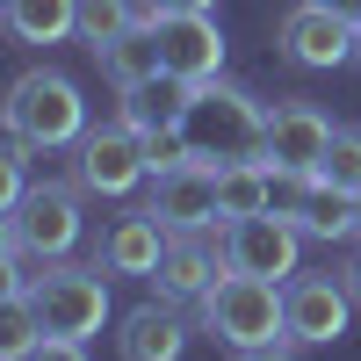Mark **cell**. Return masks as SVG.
I'll use <instances>...</instances> for the list:
<instances>
[{
	"instance_id": "6da1fadb",
	"label": "cell",
	"mask_w": 361,
	"mask_h": 361,
	"mask_svg": "<svg viewBox=\"0 0 361 361\" xmlns=\"http://www.w3.org/2000/svg\"><path fill=\"white\" fill-rule=\"evenodd\" d=\"M180 137H188V159H195V166H238V159H260L267 116H260V102H253V94L202 80L195 94H188Z\"/></svg>"
},
{
	"instance_id": "7a4b0ae2",
	"label": "cell",
	"mask_w": 361,
	"mask_h": 361,
	"mask_svg": "<svg viewBox=\"0 0 361 361\" xmlns=\"http://www.w3.org/2000/svg\"><path fill=\"white\" fill-rule=\"evenodd\" d=\"M0 123H8L15 145H29V152H51V145H80L87 137V102L80 87L66 73H22L8 87V102H0Z\"/></svg>"
},
{
	"instance_id": "3957f363",
	"label": "cell",
	"mask_w": 361,
	"mask_h": 361,
	"mask_svg": "<svg viewBox=\"0 0 361 361\" xmlns=\"http://www.w3.org/2000/svg\"><path fill=\"white\" fill-rule=\"evenodd\" d=\"M202 325H209V340H224L231 354L267 347V340H289L282 282H260V275H217V289L202 296Z\"/></svg>"
},
{
	"instance_id": "277c9868",
	"label": "cell",
	"mask_w": 361,
	"mask_h": 361,
	"mask_svg": "<svg viewBox=\"0 0 361 361\" xmlns=\"http://www.w3.org/2000/svg\"><path fill=\"white\" fill-rule=\"evenodd\" d=\"M29 304H37V325L44 340H94L109 325V282L87 275V267H66V260H44V275L29 282Z\"/></svg>"
},
{
	"instance_id": "5b68a950",
	"label": "cell",
	"mask_w": 361,
	"mask_h": 361,
	"mask_svg": "<svg viewBox=\"0 0 361 361\" xmlns=\"http://www.w3.org/2000/svg\"><path fill=\"white\" fill-rule=\"evenodd\" d=\"M296 246H304V231H296L282 209H253V217H231V224H224V260H231V275L289 282V275H296Z\"/></svg>"
},
{
	"instance_id": "8992f818",
	"label": "cell",
	"mask_w": 361,
	"mask_h": 361,
	"mask_svg": "<svg viewBox=\"0 0 361 361\" xmlns=\"http://www.w3.org/2000/svg\"><path fill=\"white\" fill-rule=\"evenodd\" d=\"M15 238L29 260H66L80 238V188L66 180H29V195L15 202Z\"/></svg>"
},
{
	"instance_id": "52a82bcc",
	"label": "cell",
	"mask_w": 361,
	"mask_h": 361,
	"mask_svg": "<svg viewBox=\"0 0 361 361\" xmlns=\"http://www.w3.org/2000/svg\"><path fill=\"white\" fill-rule=\"evenodd\" d=\"M282 311H289V340L296 347H333L347 333L354 289H347V275H289L282 282Z\"/></svg>"
},
{
	"instance_id": "ba28073f",
	"label": "cell",
	"mask_w": 361,
	"mask_h": 361,
	"mask_svg": "<svg viewBox=\"0 0 361 361\" xmlns=\"http://www.w3.org/2000/svg\"><path fill=\"white\" fill-rule=\"evenodd\" d=\"M145 173H152V166H145V130H130L123 116L80 137V188H94V195H130Z\"/></svg>"
},
{
	"instance_id": "9c48e42d",
	"label": "cell",
	"mask_w": 361,
	"mask_h": 361,
	"mask_svg": "<svg viewBox=\"0 0 361 361\" xmlns=\"http://www.w3.org/2000/svg\"><path fill=\"white\" fill-rule=\"evenodd\" d=\"M217 275H231L224 260V224H195V231H166V253H159V289L166 296H202L217 289Z\"/></svg>"
},
{
	"instance_id": "30bf717a",
	"label": "cell",
	"mask_w": 361,
	"mask_h": 361,
	"mask_svg": "<svg viewBox=\"0 0 361 361\" xmlns=\"http://www.w3.org/2000/svg\"><path fill=\"white\" fill-rule=\"evenodd\" d=\"M325 145H333V123L311 109V102H282L267 116V137H260V166L267 173H318Z\"/></svg>"
},
{
	"instance_id": "8fae6325",
	"label": "cell",
	"mask_w": 361,
	"mask_h": 361,
	"mask_svg": "<svg viewBox=\"0 0 361 361\" xmlns=\"http://www.w3.org/2000/svg\"><path fill=\"white\" fill-rule=\"evenodd\" d=\"M282 51L304 73H333L340 58H354V22L340 8H325V0H304V8L282 15Z\"/></svg>"
},
{
	"instance_id": "7c38bea8",
	"label": "cell",
	"mask_w": 361,
	"mask_h": 361,
	"mask_svg": "<svg viewBox=\"0 0 361 361\" xmlns=\"http://www.w3.org/2000/svg\"><path fill=\"white\" fill-rule=\"evenodd\" d=\"M152 217L166 231H195V224H224L217 217V166H173V173H152Z\"/></svg>"
},
{
	"instance_id": "4fadbf2b",
	"label": "cell",
	"mask_w": 361,
	"mask_h": 361,
	"mask_svg": "<svg viewBox=\"0 0 361 361\" xmlns=\"http://www.w3.org/2000/svg\"><path fill=\"white\" fill-rule=\"evenodd\" d=\"M159 29V73H173V80H217V66H224V37H217V22L209 15H159L152 22Z\"/></svg>"
},
{
	"instance_id": "5bb4252c",
	"label": "cell",
	"mask_w": 361,
	"mask_h": 361,
	"mask_svg": "<svg viewBox=\"0 0 361 361\" xmlns=\"http://www.w3.org/2000/svg\"><path fill=\"white\" fill-rule=\"evenodd\" d=\"M159 253H166V224L152 209H130L102 231V267L109 275H159Z\"/></svg>"
},
{
	"instance_id": "9a60e30c",
	"label": "cell",
	"mask_w": 361,
	"mask_h": 361,
	"mask_svg": "<svg viewBox=\"0 0 361 361\" xmlns=\"http://www.w3.org/2000/svg\"><path fill=\"white\" fill-rule=\"evenodd\" d=\"M289 224L304 231V238H354L361 231V195H347V188H333V180H304V195H296V209H289Z\"/></svg>"
},
{
	"instance_id": "2e32d148",
	"label": "cell",
	"mask_w": 361,
	"mask_h": 361,
	"mask_svg": "<svg viewBox=\"0 0 361 361\" xmlns=\"http://www.w3.org/2000/svg\"><path fill=\"white\" fill-rule=\"evenodd\" d=\"M180 347H188V325L166 304H137L123 318V333H116V354L123 361H180Z\"/></svg>"
},
{
	"instance_id": "e0dca14e",
	"label": "cell",
	"mask_w": 361,
	"mask_h": 361,
	"mask_svg": "<svg viewBox=\"0 0 361 361\" xmlns=\"http://www.w3.org/2000/svg\"><path fill=\"white\" fill-rule=\"evenodd\" d=\"M188 94H195V80L152 73V80L123 87V123H130V130H180V116H188Z\"/></svg>"
},
{
	"instance_id": "ac0fdd59",
	"label": "cell",
	"mask_w": 361,
	"mask_h": 361,
	"mask_svg": "<svg viewBox=\"0 0 361 361\" xmlns=\"http://www.w3.org/2000/svg\"><path fill=\"white\" fill-rule=\"evenodd\" d=\"M0 22L15 29V44H58L80 29V0H8Z\"/></svg>"
},
{
	"instance_id": "d6986e66",
	"label": "cell",
	"mask_w": 361,
	"mask_h": 361,
	"mask_svg": "<svg viewBox=\"0 0 361 361\" xmlns=\"http://www.w3.org/2000/svg\"><path fill=\"white\" fill-rule=\"evenodd\" d=\"M253 209H275V173L260 159H238V166H217V217H253Z\"/></svg>"
},
{
	"instance_id": "ffe728a7",
	"label": "cell",
	"mask_w": 361,
	"mask_h": 361,
	"mask_svg": "<svg viewBox=\"0 0 361 361\" xmlns=\"http://www.w3.org/2000/svg\"><path fill=\"white\" fill-rule=\"evenodd\" d=\"M94 58H102V73H109L116 87H137V80L159 73V29H152V22H130L123 37H116L109 51H94Z\"/></svg>"
},
{
	"instance_id": "44dd1931",
	"label": "cell",
	"mask_w": 361,
	"mask_h": 361,
	"mask_svg": "<svg viewBox=\"0 0 361 361\" xmlns=\"http://www.w3.org/2000/svg\"><path fill=\"white\" fill-rule=\"evenodd\" d=\"M37 340H44V325H37L29 289H22V296H0V361H22Z\"/></svg>"
},
{
	"instance_id": "7402d4cb",
	"label": "cell",
	"mask_w": 361,
	"mask_h": 361,
	"mask_svg": "<svg viewBox=\"0 0 361 361\" xmlns=\"http://www.w3.org/2000/svg\"><path fill=\"white\" fill-rule=\"evenodd\" d=\"M130 22H137V0H80V37L94 51H109Z\"/></svg>"
},
{
	"instance_id": "603a6c76",
	"label": "cell",
	"mask_w": 361,
	"mask_h": 361,
	"mask_svg": "<svg viewBox=\"0 0 361 361\" xmlns=\"http://www.w3.org/2000/svg\"><path fill=\"white\" fill-rule=\"evenodd\" d=\"M318 180L361 195V130H333V145H325V159H318Z\"/></svg>"
},
{
	"instance_id": "cb8c5ba5",
	"label": "cell",
	"mask_w": 361,
	"mask_h": 361,
	"mask_svg": "<svg viewBox=\"0 0 361 361\" xmlns=\"http://www.w3.org/2000/svg\"><path fill=\"white\" fill-rule=\"evenodd\" d=\"M29 145H0V209H15L22 195H29Z\"/></svg>"
},
{
	"instance_id": "d4e9b609",
	"label": "cell",
	"mask_w": 361,
	"mask_h": 361,
	"mask_svg": "<svg viewBox=\"0 0 361 361\" xmlns=\"http://www.w3.org/2000/svg\"><path fill=\"white\" fill-rule=\"evenodd\" d=\"M145 166H152V173L188 166V137H180V130H145Z\"/></svg>"
},
{
	"instance_id": "484cf974",
	"label": "cell",
	"mask_w": 361,
	"mask_h": 361,
	"mask_svg": "<svg viewBox=\"0 0 361 361\" xmlns=\"http://www.w3.org/2000/svg\"><path fill=\"white\" fill-rule=\"evenodd\" d=\"M22 361H87V347H80V340H37Z\"/></svg>"
},
{
	"instance_id": "4316f807",
	"label": "cell",
	"mask_w": 361,
	"mask_h": 361,
	"mask_svg": "<svg viewBox=\"0 0 361 361\" xmlns=\"http://www.w3.org/2000/svg\"><path fill=\"white\" fill-rule=\"evenodd\" d=\"M238 361H296V340H267V347H246Z\"/></svg>"
},
{
	"instance_id": "83f0119b",
	"label": "cell",
	"mask_w": 361,
	"mask_h": 361,
	"mask_svg": "<svg viewBox=\"0 0 361 361\" xmlns=\"http://www.w3.org/2000/svg\"><path fill=\"white\" fill-rule=\"evenodd\" d=\"M29 282H37V275H22V267H15V253H8V260H0V296H22Z\"/></svg>"
},
{
	"instance_id": "f1b7e54d",
	"label": "cell",
	"mask_w": 361,
	"mask_h": 361,
	"mask_svg": "<svg viewBox=\"0 0 361 361\" xmlns=\"http://www.w3.org/2000/svg\"><path fill=\"white\" fill-rule=\"evenodd\" d=\"M22 253V238H15V209H0V260Z\"/></svg>"
},
{
	"instance_id": "f546056e",
	"label": "cell",
	"mask_w": 361,
	"mask_h": 361,
	"mask_svg": "<svg viewBox=\"0 0 361 361\" xmlns=\"http://www.w3.org/2000/svg\"><path fill=\"white\" fill-rule=\"evenodd\" d=\"M166 15H209V0H159Z\"/></svg>"
},
{
	"instance_id": "4dcf8cb0",
	"label": "cell",
	"mask_w": 361,
	"mask_h": 361,
	"mask_svg": "<svg viewBox=\"0 0 361 361\" xmlns=\"http://www.w3.org/2000/svg\"><path fill=\"white\" fill-rule=\"evenodd\" d=\"M347 289H354V304H361V253L347 260Z\"/></svg>"
},
{
	"instance_id": "1f68e13d",
	"label": "cell",
	"mask_w": 361,
	"mask_h": 361,
	"mask_svg": "<svg viewBox=\"0 0 361 361\" xmlns=\"http://www.w3.org/2000/svg\"><path fill=\"white\" fill-rule=\"evenodd\" d=\"M325 8H340V15H347V22H354V15H361V0H325Z\"/></svg>"
},
{
	"instance_id": "d6a6232c",
	"label": "cell",
	"mask_w": 361,
	"mask_h": 361,
	"mask_svg": "<svg viewBox=\"0 0 361 361\" xmlns=\"http://www.w3.org/2000/svg\"><path fill=\"white\" fill-rule=\"evenodd\" d=\"M354 58H361V15H354Z\"/></svg>"
},
{
	"instance_id": "836d02e7",
	"label": "cell",
	"mask_w": 361,
	"mask_h": 361,
	"mask_svg": "<svg viewBox=\"0 0 361 361\" xmlns=\"http://www.w3.org/2000/svg\"><path fill=\"white\" fill-rule=\"evenodd\" d=\"M0 8H8V0H0Z\"/></svg>"
}]
</instances>
